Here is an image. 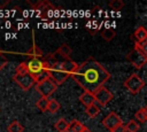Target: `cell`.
Instances as JSON below:
<instances>
[{
  "label": "cell",
  "instance_id": "cell-21",
  "mask_svg": "<svg viewBox=\"0 0 147 132\" xmlns=\"http://www.w3.org/2000/svg\"><path fill=\"white\" fill-rule=\"evenodd\" d=\"M125 127H126V132H138L140 125L136 119H131L125 124Z\"/></svg>",
  "mask_w": 147,
  "mask_h": 132
},
{
  "label": "cell",
  "instance_id": "cell-17",
  "mask_svg": "<svg viewBox=\"0 0 147 132\" xmlns=\"http://www.w3.org/2000/svg\"><path fill=\"white\" fill-rule=\"evenodd\" d=\"M68 126H69V122H67L64 118H60V119L54 124V127H55L59 132H67V131H68Z\"/></svg>",
  "mask_w": 147,
  "mask_h": 132
},
{
  "label": "cell",
  "instance_id": "cell-13",
  "mask_svg": "<svg viewBox=\"0 0 147 132\" xmlns=\"http://www.w3.org/2000/svg\"><path fill=\"white\" fill-rule=\"evenodd\" d=\"M85 129H86V126L83 123H80L77 119H74V121H71L69 123V126H68V131L67 132H83Z\"/></svg>",
  "mask_w": 147,
  "mask_h": 132
},
{
  "label": "cell",
  "instance_id": "cell-32",
  "mask_svg": "<svg viewBox=\"0 0 147 132\" xmlns=\"http://www.w3.org/2000/svg\"><path fill=\"white\" fill-rule=\"evenodd\" d=\"M1 53H2V52H1V51H0V54H1Z\"/></svg>",
  "mask_w": 147,
  "mask_h": 132
},
{
  "label": "cell",
  "instance_id": "cell-16",
  "mask_svg": "<svg viewBox=\"0 0 147 132\" xmlns=\"http://www.w3.org/2000/svg\"><path fill=\"white\" fill-rule=\"evenodd\" d=\"M100 104L99 103H94V104H92V106H90V107H87L86 108V114H87V116L88 117H95L99 112H100Z\"/></svg>",
  "mask_w": 147,
  "mask_h": 132
},
{
  "label": "cell",
  "instance_id": "cell-22",
  "mask_svg": "<svg viewBox=\"0 0 147 132\" xmlns=\"http://www.w3.org/2000/svg\"><path fill=\"white\" fill-rule=\"evenodd\" d=\"M115 34H116V32H115L113 29H109V28L102 30V32H101L102 38H103L105 40H107V41H110V40L115 37Z\"/></svg>",
  "mask_w": 147,
  "mask_h": 132
},
{
  "label": "cell",
  "instance_id": "cell-1",
  "mask_svg": "<svg viewBox=\"0 0 147 132\" xmlns=\"http://www.w3.org/2000/svg\"><path fill=\"white\" fill-rule=\"evenodd\" d=\"M71 77L84 90V92L94 93L110 78V73L96 60L87 59L78 65Z\"/></svg>",
  "mask_w": 147,
  "mask_h": 132
},
{
  "label": "cell",
  "instance_id": "cell-26",
  "mask_svg": "<svg viewBox=\"0 0 147 132\" xmlns=\"http://www.w3.org/2000/svg\"><path fill=\"white\" fill-rule=\"evenodd\" d=\"M7 63H8V59L1 53V54H0V70H2V69L6 67Z\"/></svg>",
  "mask_w": 147,
  "mask_h": 132
},
{
  "label": "cell",
  "instance_id": "cell-18",
  "mask_svg": "<svg viewBox=\"0 0 147 132\" xmlns=\"http://www.w3.org/2000/svg\"><path fill=\"white\" fill-rule=\"evenodd\" d=\"M7 131H8V132H23V131H24V127H23V125H22L18 121H13V122L8 125Z\"/></svg>",
  "mask_w": 147,
  "mask_h": 132
},
{
  "label": "cell",
  "instance_id": "cell-28",
  "mask_svg": "<svg viewBox=\"0 0 147 132\" xmlns=\"http://www.w3.org/2000/svg\"><path fill=\"white\" fill-rule=\"evenodd\" d=\"M136 44H137V42H136ZM138 45L141 47V49L144 51V53L147 55V40H145L144 42H141V44H138Z\"/></svg>",
  "mask_w": 147,
  "mask_h": 132
},
{
  "label": "cell",
  "instance_id": "cell-30",
  "mask_svg": "<svg viewBox=\"0 0 147 132\" xmlns=\"http://www.w3.org/2000/svg\"><path fill=\"white\" fill-rule=\"evenodd\" d=\"M83 132H92V131H91V130H88V129H87V127H86V129H85V130H84V131H83Z\"/></svg>",
  "mask_w": 147,
  "mask_h": 132
},
{
  "label": "cell",
  "instance_id": "cell-11",
  "mask_svg": "<svg viewBox=\"0 0 147 132\" xmlns=\"http://www.w3.org/2000/svg\"><path fill=\"white\" fill-rule=\"evenodd\" d=\"M79 101L82 104H84L86 108L94 104L96 101H95V96H94V93H91V92H83V94H80L79 96Z\"/></svg>",
  "mask_w": 147,
  "mask_h": 132
},
{
  "label": "cell",
  "instance_id": "cell-8",
  "mask_svg": "<svg viewBox=\"0 0 147 132\" xmlns=\"http://www.w3.org/2000/svg\"><path fill=\"white\" fill-rule=\"evenodd\" d=\"M94 96H95L96 103H99L101 107L108 104V103L113 100V98H114L113 93H111L107 87H105V86H102V87H100L99 90H96V91L94 92Z\"/></svg>",
  "mask_w": 147,
  "mask_h": 132
},
{
  "label": "cell",
  "instance_id": "cell-7",
  "mask_svg": "<svg viewBox=\"0 0 147 132\" xmlns=\"http://www.w3.org/2000/svg\"><path fill=\"white\" fill-rule=\"evenodd\" d=\"M57 88V85L53 81L52 78L47 79V80H44L39 84H36V90L40 93L41 96H45V98H48L51 96Z\"/></svg>",
  "mask_w": 147,
  "mask_h": 132
},
{
  "label": "cell",
  "instance_id": "cell-20",
  "mask_svg": "<svg viewBox=\"0 0 147 132\" xmlns=\"http://www.w3.org/2000/svg\"><path fill=\"white\" fill-rule=\"evenodd\" d=\"M134 118L136 121L140 122V123H145L147 122V115H146V110H145V107L144 108H139L136 114H134Z\"/></svg>",
  "mask_w": 147,
  "mask_h": 132
},
{
  "label": "cell",
  "instance_id": "cell-14",
  "mask_svg": "<svg viewBox=\"0 0 147 132\" xmlns=\"http://www.w3.org/2000/svg\"><path fill=\"white\" fill-rule=\"evenodd\" d=\"M56 54H59L61 57L63 59H70V54H71V48L69 45L67 44H62L56 51H55Z\"/></svg>",
  "mask_w": 147,
  "mask_h": 132
},
{
  "label": "cell",
  "instance_id": "cell-23",
  "mask_svg": "<svg viewBox=\"0 0 147 132\" xmlns=\"http://www.w3.org/2000/svg\"><path fill=\"white\" fill-rule=\"evenodd\" d=\"M29 73V70H28V65H26V62H22L20 63L17 67H16V70H15V75H18V76H23V75H26Z\"/></svg>",
  "mask_w": 147,
  "mask_h": 132
},
{
  "label": "cell",
  "instance_id": "cell-19",
  "mask_svg": "<svg viewBox=\"0 0 147 132\" xmlns=\"http://www.w3.org/2000/svg\"><path fill=\"white\" fill-rule=\"evenodd\" d=\"M28 56H30V59H34V57H44V55H42V52L33 44V46L28 51Z\"/></svg>",
  "mask_w": 147,
  "mask_h": 132
},
{
  "label": "cell",
  "instance_id": "cell-4",
  "mask_svg": "<svg viewBox=\"0 0 147 132\" xmlns=\"http://www.w3.org/2000/svg\"><path fill=\"white\" fill-rule=\"evenodd\" d=\"M126 59L136 69H140L147 63V55L144 53L141 47L136 42H134L133 49L127 54Z\"/></svg>",
  "mask_w": 147,
  "mask_h": 132
},
{
  "label": "cell",
  "instance_id": "cell-3",
  "mask_svg": "<svg viewBox=\"0 0 147 132\" xmlns=\"http://www.w3.org/2000/svg\"><path fill=\"white\" fill-rule=\"evenodd\" d=\"M26 65H28V70H29V73L36 78L41 71L48 69L51 70V63L44 57H34V59H30L28 62H26Z\"/></svg>",
  "mask_w": 147,
  "mask_h": 132
},
{
  "label": "cell",
  "instance_id": "cell-10",
  "mask_svg": "<svg viewBox=\"0 0 147 132\" xmlns=\"http://www.w3.org/2000/svg\"><path fill=\"white\" fill-rule=\"evenodd\" d=\"M121 124H123V123H122V118H121L116 112H114V111L109 112V114L102 119V125H103L106 129H108L110 132H111L115 127H117L118 125H121Z\"/></svg>",
  "mask_w": 147,
  "mask_h": 132
},
{
  "label": "cell",
  "instance_id": "cell-24",
  "mask_svg": "<svg viewBox=\"0 0 147 132\" xmlns=\"http://www.w3.org/2000/svg\"><path fill=\"white\" fill-rule=\"evenodd\" d=\"M60 102L57 101V100H55V99H51L49 100V106H48V110L47 111H49V112H52V114H55L59 109H60Z\"/></svg>",
  "mask_w": 147,
  "mask_h": 132
},
{
  "label": "cell",
  "instance_id": "cell-12",
  "mask_svg": "<svg viewBox=\"0 0 147 132\" xmlns=\"http://www.w3.org/2000/svg\"><path fill=\"white\" fill-rule=\"evenodd\" d=\"M133 37H134V42L137 44H141L145 40H147V29L145 26H138L134 32H133Z\"/></svg>",
  "mask_w": 147,
  "mask_h": 132
},
{
  "label": "cell",
  "instance_id": "cell-27",
  "mask_svg": "<svg viewBox=\"0 0 147 132\" xmlns=\"http://www.w3.org/2000/svg\"><path fill=\"white\" fill-rule=\"evenodd\" d=\"M111 132H126V127H125L124 124H121V125H118L117 127H115Z\"/></svg>",
  "mask_w": 147,
  "mask_h": 132
},
{
  "label": "cell",
  "instance_id": "cell-5",
  "mask_svg": "<svg viewBox=\"0 0 147 132\" xmlns=\"http://www.w3.org/2000/svg\"><path fill=\"white\" fill-rule=\"evenodd\" d=\"M124 86H125V88H126L130 93H132V94H138V93L144 88L145 81H144V79H141L137 73H132V75H130V76L125 79Z\"/></svg>",
  "mask_w": 147,
  "mask_h": 132
},
{
  "label": "cell",
  "instance_id": "cell-15",
  "mask_svg": "<svg viewBox=\"0 0 147 132\" xmlns=\"http://www.w3.org/2000/svg\"><path fill=\"white\" fill-rule=\"evenodd\" d=\"M49 100H51V99H48V98L41 96L40 99H38V100H37V103H36L37 108H38L39 110H41V111H46V110H48Z\"/></svg>",
  "mask_w": 147,
  "mask_h": 132
},
{
  "label": "cell",
  "instance_id": "cell-25",
  "mask_svg": "<svg viewBox=\"0 0 147 132\" xmlns=\"http://www.w3.org/2000/svg\"><path fill=\"white\" fill-rule=\"evenodd\" d=\"M109 7L114 10H121L124 7V2L121 0H111L109 2Z\"/></svg>",
  "mask_w": 147,
  "mask_h": 132
},
{
  "label": "cell",
  "instance_id": "cell-29",
  "mask_svg": "<svg viewBox=\"0 0 147 132\" xmlns=\"http://www.w3.org/2000/svg\"><path fill=\"white\" fill-rule=\"evenodd\" d=\"M7 3H8V0H7L6 2H0V8H2V7H5V6L7 5Z\"/></svg>",
  "mask_w": 147,
  "mask_h": 132
},
{
  "label": "cell",
  "instance_id": "cell-9",
  "mask_svg": "<svg viewBox=\"0 0 147 132\" xmlns=\"http://www.w3.org/2000/svg\"><path fill=\"white\" fill-rule=\"evenodd\" d=\"M13 79H14V81H15L22 90H24V91L30 90V88L36 84L34 78H33L30 73H26V75H23V76L14 75Z\"/></svg>",
  "mask_w": 147,
  "mask_h": 132
},
{
  "label": "cell",
  "instance_id": "cell-2",
  "mask_svg": "<svg viewBox=\"0 0 147 132\" xmlns=\"http://www.w3.org/2000/svg\"><path fill=\"white\" fill-rule=\"evenodd\" d=\"M45 59L51 63V78L56 85L63 84L67 78L72 76L79 65L71 59H59L55 52L46 55Z\"/></svg>",
  "mask_w": 147,
  "mask_h": 132
},
{
  "label": "cell",
  "instance_id": "cell-6",
  "mask_svg": "<svg viewBox=\"0 0 147 132\" xmlns=\"http://www.w3.org/2000/svg\"><path fill=\"white\" fill-rule=\"evenodd\" d=\"M33 6V9L37 10V15L38 17L42 18V20H46L48 18L52 13H53V9H55V7L49 2V1H38L36 3H31Z\"/></svg>",
  "mask_w": 147,
  "mask_h": 132
},
{
  "label": "cell",
  "instance_id": "cell-31",
  "mask_svg": "<svg viewBox=\"0 0 147 132\" xmlns=\"http://www.w3.org/2000/svg\"><path fill=\"white\" fill-rule=\"evenodd\" d=\"M145 110H146V115H147V106L145 107Z\"/></svg>",
  "mask_w": 147,
  "mask_h": 132
}]
</instances>
